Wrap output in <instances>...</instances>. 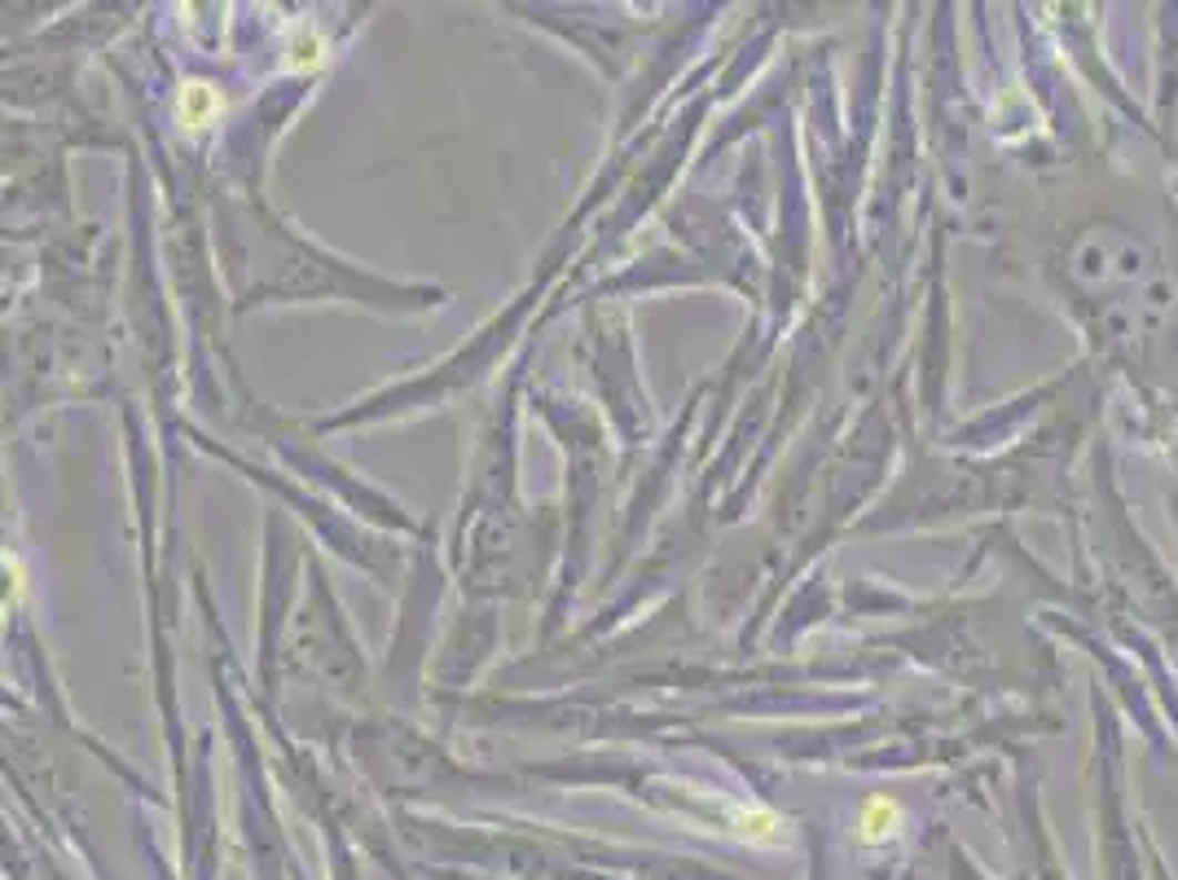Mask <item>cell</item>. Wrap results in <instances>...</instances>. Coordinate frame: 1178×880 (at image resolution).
I'll list each match as a JSON object with an SVG mask.
<instances>
[{
	"label": "cell",
	"mask_w": 1178,
	"mask_h": 880,
	"mask_svg": "<svg viewBox=\"0 0 1178 880\" xmlns=\"http://www.w3.org/2000/svg\"><path fill=\"white\" fill-rule=\"evenodd\" d=\"M221 107V98L207 89V84H185V93H181V120L190 128H203L207 120H212V111Z\"/></svg>",
	"instance_id": "obj_1"
}]
</instances>
